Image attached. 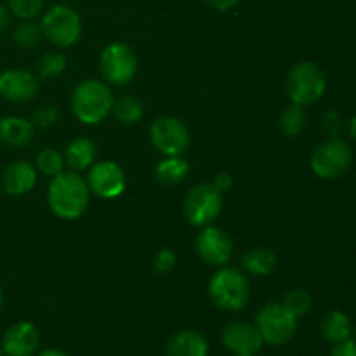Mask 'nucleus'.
<instances>
[{
  "mask_svg": "<svg viewBox=\"0 0 356 356\" xmlns=\"http://www.w3.org/2000/svg\"><path fill=\"white\" fill-rule=\"evenodd\" d=\"M90 190L87 181L75 170H63L52 177L47 188V204L59 219L75 221L89 207Z\"/></svg>",
  "mask_w": 356,
  "mask_h": 356,
  "instance_id": "obj_1",
  "label": "nucleus"
},
{
  "mask_svg": "<svg viewBox=\"0 0 356 356\" xmlns=\"http://www.w3.org/2000/svg\"><path fill=\"white\" fill-rule=\"evenodd\" d=\"M113 101L115 97L106 82L87 79L73 89L72 111L83 125H97L111 113Z\"/></svg>",
  "mask_w": 356,
  "mask_h": 356,
  "instance_id": "obj_2",
  "label": "nucleus"
},
{
  "mask_svg": "<svg viewBox=\"0 0 356 356\" xmlns=\"http://www.w3.org/2000/svg\"><path fill=\"white\" fill-rule=\"evenodd\" d=\"M209 298L216 308L236 313L247 306L250 287L245 273L232 266H221L209 282Z\"/></svg>",
  "mask_w": 356,
  "mask_h": 356,
  "instance_id": "obj_3",
  "label": "nucleus"
},
{
  "mask_svg": "<svg viewBox=\"0 0 356 356\" xmlns=\"http://www.w3.org/2000/svg\"><path fill=\"white\" fill-rule=\"evenodd\" d=\"M40 28L44 38H47L58 49L72 47L82 37L80 14L66 3H56L49 7L42 14Z\"/></svg>",
  "mask_w": 356,
  "mask_h": 356,
  "instance_id": "obj_4",
  "label": "nucleus"
},
{
  "mask_svg": "<svg viewBox=\"0 0 356 356\" xmlns=\"http://www.w3.org/2000/svg\"><path fill=\"white\" fill-rule=\"evenodd\" d=\"M327 89L323 70L313 61H301L292 66L287 75V92L292 103L309 106L322 99Z\"/></svg>",
  "mask_w": 356,
  "mask_h": 356,
  "instance_id": "obj_5",
  "label": "nucleus"
},
{
  "mask_svg": "<svg viewBox=\"0 0 356 356\" xmlns=\"http://www.w3.org/2000/svg\"><path fill=\"white\" fill-rule=\"evenodd\" d=\"M298 320L284 302H268L257 312L256 327L263 343L271 346H284L298 332Z\"/></svg>",
  "mask_w": 356,
  "mask_h": 356,
  "instance_id": "obj_6",
  "label": "nucleus"
},
{
  "mask_svg": "<svg viewBox=\"0 0 356 356\" xmlns=\"http://www.w3.org/2000/svg\"><path fill=\"white\" fill-rule=\"evenodd\" d=\"M99 72L108 86H127L138 73V56L124 42H111L99 56Z\"/></svg>",
  "mask_w": 356,
  "mask_h": 356,
  "instance_id": "obj_7",
  "label": "nucleus"
},
{
  "mask_svg": "<svg viewBox=\"0 0 356 356\" xmlns=\"http://www.w3.org/2000/svg\"><path fill=\"white\" fill-rule=\"evenodd\" d=\"M222 211V193L212 186V183H202L191 188L183 204L186 221L195 228L212 225Z\"/></svg>",
  "mask_w": 356,
  "mask_h": 356,
  "instance_id": "obj_8",
  "label": "nucleus"
},
{
  "mask_svg": "<svg viewBox=\"0 0 356 356\" xmlns=\"http://www.w3.org/2000/svg\"><path fill=\"white\" fill-rule=\"evenodd\" d=\"M353 162V152L350 145L341 138H332L316 146L309 165L312 170L322 179H337L350 169Z\"/></svg>",
  "mask_w": 356,
  "mask_h": 356,
  "instance_id": "obj_9",
  "label": "nucleus"
},
{
  "mask_svg": "<svg viewBox=\"0 0 356 356\" xmlns=\"http://www.w3.org/2000/svg\"><path fill=\"white\" fill-rule=\"evenodd\" d=\"M149 141L163 156H183L190 148V129L176 117H159L149 127Z\"/></svg>",
  "mask_w": 356,
  "mask_h": 356,
  "instance_id": "obj_10",
  "label": "nucleus"
},
{
  "mask_svg": "<svg viewBox=\"0 0 356 356\" xmlns=\"http://www.w3.org/2000/svg\"><path fill=\"white\" fill-rule=\"evenodd\" d=\"M90 193L103 200H115L120 197L127 186V177L124 169L113 160H101L94 162L89 167V174L86 177Z\"/></svg>",
  "mask_w": 356,
  "mask_h": 356,
  "instance_id": "obj_11",
  "label": "nucleus"
},
{
  "mask_svg": "<svg viewBox=\"0 0 356 356\" xmlns=\"http://www.w3.org/2000/svg\"><path fill=\"white\" fill-rule=\"evenodd\" d=\"M197 254L211 266H226L233 256V240L219 226H204L197 236Z\"/></svg>",
  "mask_w": 356,
  "mask_h": 356,
  "instance_id": "obj_12",
  "label": "nucleus"
},
{
  "mask_svg": "<svg viewBox=\"0 0 356 356\" xmlns=\"http://www.w3.org/2000/svg\"><path fill=\"white\" fill-rule=\"evenodd\" d=\"M40 89L35 73L24 68H10L0 73V96L10 103H28Z\"/></svg>",
  "mask_w": 356,
  "mask_h": 356,
  "instance_id": "obj_13",
  "label": "nucleus"
},
{
  "mask_svg": "<svg viewBox=\"0 0 356 356\" xmlns=\"http://www.w3.org/2000/svg\"><path fill=\"white\" fill-rule=\"evenodd\" d=\"M222 344L228 351L240 355H256L263 346V337L256 325L249 322H229L222 330Z\"/></svg>",
  "mask_w": 356,
  "mask_h": 356,
  "instance_id": "obj_14",
  "label": "nucleus"
},
{
  "mask_svg": "<svg viewBox=\"0 0 356 356\" xmlns=\"http://www.w3.org/2000/svg\"><path fill=\"white\" fill-rule=\"evenodd\" d=\"M40 344V334L30 322H17L6 330L2 351L7 356H33Z\"/></svg>",
  "mask_w": 356,
  "mask_h": 356,
  "instance_id": "obj_15",
  "label": "nucleus"
},
{
  "mask_svg": "<svg viewBox=\"0 0 356 356\" xmlns=\"http://www.w3.org/2000/svg\"><path fill=\"white\" fill-rule=\"evenodd\" d=\"M37 167L26 160L9 163L2 172V188L10 197H23L30 193L37 184Z\"/></svg>",
  "mask_w": 356,
  "mask_h": 356,
  "instance_id": "obj_16",
  "label": "nucleus"
},
{
  "mask_svg": "<svg viewBox=\"0 0 356 356\" xmlns=\"http://www.w3.org/2000/svg\"><path fill=\"white\" fill-rule=\"evenodd\" d=\"M167 356H207L209 343L198 330H181L174 334L165 346Z\"/></svg>",
  "mask_w": 356,
  "mask_h": 356,
  "instance_id": "obj_17",
  "label": "nucleus"
},
{
  "mask_svg": "<svg viewBox=\"0 0 356 356\" xmlns=\"http://www.w3.org/2000/svg\"><path fill=\"white\" fill-rule=\"evenodd\" d=\"M35 136V125L23 117L9 115L0 118V141L13 148L30 145Z\"/></svg>",
  "mask_w": 356,
  "mask_h": 356,
  "instance_id": "obj_18",
  "label": "nucleus"
},
{
  "mask_svg": "<svg viewBox=\"0 0 356 356\" xmlns=\"http://www.w3.org/2000/svg\"><path fill=\"white\" fill-rule=\"evenodd\" d=\"M65 162L75 172L89 169L96 160V145L89 138H75L66 145L65 148Z\"/></svg>",
  "mask_w": 356,
  "mask_h": 356,
  "instance_id": "obj_19",
  "label": "nucleus"
},
{
  "mask_svg": "<svg viewBox=\"0 0 356 356\" xmlns=\"http://www.w3.org/2000/svg\"><path fill=\"white\" fill-rule=\"evenodd\" d=\"M242 268L254 277H268L277 268V256L268 247H254L243 254Z\"/></svg>",
  "mask_w": 356,
  "mask_h": 356,
  "instance_id": "obj_20",
  "label": "nucleus"
},
{
  "mask_svg": "<svg viewBox=\"0 0 356 356\" xmlns=\"http://www.w3.org/2000/svg\"><path fill=\"white\" fill-rule=\"evenodd\" d=\"M190 174V165L183 156H165L155 167V177L163 186H176Z\"/></svg>",
  "mask_w": 356,
  "mask_h": 356,
  "instance_id": "obj_21",
  "label": "nucleus"
},
{
  "mask_svg": "<svg viewBox=\"0 0 356 356\" xmlns=\"http://www.w3.org/2000/svg\"><path fill=\"white\" fill-rule=\"evenodd\" d=\"M320 332H322L323 339L329 341V343H344V341H348L351 337V322L346 313L334 309V312L327 313L323 316Z\"/></svg>",
  "mask_w": 356,
  "mask_h": 356,
  "instance_id": "obj_22",
  "label": "nucleus"
},
{
  "mask_svg": "<svg viewBox=\"0 0 356 356\" xmlns=\"http://www.w3.org/2000/svg\"><path fill=\"white\" fill-rule=\"evenodd\" d=\"M111 115L117 118V122L124 125L139 124L145 117V106L141 101L134 96H120L113 101Z\"/></svg>",
  "mask_w": 356,
  "mask_h": 356,
  "instance_id": "obj_23",
  "label": "nucleus"
},
{
  "mask_svg": "<svg viewBox=\"0 0 356 356\" xmlns=\"http://www.w3.org/2000/svg\"><path fill=\"white\" fill-rule=\"evenodd\" d=\"M306 122H308V117H306L305 106L292 103L291 106H287L282 111L280 131L284 132V136H287V138H298V136L305 131Z\"/></svg>",
  "mask_w": 356,
  "mask_h": 356,
  "instance_id": "obj_24",
  "label": "nucleus"
},
{
  "mask_svg": "<svg viewBox=\"0 0 356 356\" xmlns=\"http://www.w3.org/2000/svg\"><path fill=\"white\" fill-rule=\"evenodd\" d=\"M65 155L54 148H44L37 155V160H35L37 172L45 177H51V179L58 176V174H61L65 170Z\"/></svg>",
  "mask_w": 356,
  "mask_h": 356,
  "instance_id": "obj_25",
  "label": "nucleus"
},
{
  "mask_svg": "<svg viewBox=\"0 0 356 356\" xmlns=\"http://www.w3.org/2000/svg\"><path fill=\"white\" fill-rule=\"evenodd\" d=\"M42 38L44 35H42L40 23H35V19H23L13 31L14 44L19 45L21 49L37 47Z\"/></svg>",
  "mask_w": 356,
  "mask_h": 356,
  "instance_id": "obj_26",
  "label": "nucleus"
},
{
  "mask_svg": "<svg viewBox=\"0 0 356 356\" xmlns=\"http://www.w3.org/2000/svg\"><path fill=\"white\" fill-rule=\"evenodd\" d=\"M68 66V59L61 51H51L45 52L40 59H38V75L42 79H56V76L63 75V72Z\"/></svg>",
  "mask_w": 356,
  "mask_h": 356,
  "instance_id": "obj_27",
  "label": "nucleus"
},
{
  "mask_svg": "<svg viewBox=\"0 0 356 356\" xmlns=\"http://www.w3.org/2000/svg\"><path fill=\"white\" fill-rule=\"evenodd\" d=\"M284 306L296 316V318H301L306 313L312 309V296L309 292H306L305 289H292L291 292H287L284 298Z\"/></svg>",
  "mask_w": 356,
  "mask_h": 356,
  "instance_id": "obj_28",
  "label": "nucleus"
},
{
  "mask_svg": "<svg viewBox=\"0 0 356 356\" xmlns=\"http://www.w3.org/2000/svg\"><path fill=\"white\" fill-rule=\"evenodd\" d=\"M44 0H7V7L13 16L23 19H35L44 13Z\"/></svg>",
  "mask_w": 356,
  "mask_h": 356,
  "instance_id": "obj_29",
  "label": "nucleus"
},
{
  "mask_svg": "<svg viewBox=\"0 0 356 356\" xmlns=\"http://www.w3.org/2000/svg\"><path fill=\"white\" fill-rule=\"evenodd\" d=\"M59 120V110L58 106H52V104H44V106L37 108L33 111V117H31V124L38 129H49Z\"/></svg>",
  "mask_w": 356,
  "mask_h": 356,
  "instance_id": "obj_30",
  "label": "nucleus"
},
{
  "mask_svg": "<svg viewBox=\"0 0 356 356\" xmlns=\"http://www.w3.org/2000/svg\"><path fill=\"white\" fill-rule=\"evenodd\" d=\"M177 256L172 249H162L153 257V270L160 275H167L176 268Z\"/></svg>",
  "mask_w": 356,
  "mask_h": 356,
  "instance_id": "obj_31",
  "label": "nucleus"
},
{
  "mask_svg": "<svg viewBox=\"0 0 356 356\" xmlns=\"http://www.w3.org/2000/svg\"><path fill=\"white\" fill-rule=\"evenodd\" d=\"M233 176L229 172H219L214 176V181H212V186L216 188L218 191H221V193H226V191H229L233 188Z\"/></svg>",
  "mask_w": 356,
  "mask_h": 356,
  "instance_id": "obj_32",
  "label": "nucleus"
},
{
  "mask_svg": "<svg viewBox=\"0 0 356 356\" xmlns=\"http://www.w3.org/2000/svg\"><path fill=\"white\" fill-rule=\"evenodd\" d=\"M330 356H356V343L351 339L344 341V343L336 344Z\"/></svg>",
  "mask_w": 356,
  "mask_h": 356,
  "instance_id": "obj_33",
  "label": "nucleus"
},
{
  "mask_svg": "<svg viewBox=\"0 0 356 356\" xmlns=\"http://www.w3.org/2000/svg\"><path fill=\"white\" fill-rule=\"evenodd\" d=\"M209 7L216 10H221V13H226V10H232L233 7H236L238 0H204Z\"/></svg>",
  "mask_w": 356,
  "mask_h": 356,
  "instance_id": "obj_34",
  "label": "nucleus"
},
{
  "mask_svg": "<svg viewBox=\"0 0 356 356\" xmlns=\"http://www.w3.org/2000/svg\"><path fill=\"white\" fill-rule=\"evenodd\" d=\"M10 17H13V13L9 10V7L0 3V33H3L9 28Z\"/></svg>",
  "mask_w": 356,
  "mask_h": 356,
  "instance_id": "obj_35",
  "label": "nucleus"
},
{
  "mask_svg": "<svg viewBox=\"0 0 356 356\" xmlns=\"http://www.w3.org/2000/svg\"><path fill=\"white\" fill-rule=\"evenodd\" d=\"M38 356H68V355L63 353V351H59V350H45V351H42Z\"/></svg>",
  "mask_w": 356,
  "mask_h": 356,
  "instance_id": "obj_36",
  "label": "nucleus"
},
{
  "mask_svg": "<svg viewBox=\"0 0 356 356\" xmlns=\"http://www.w3.org/2000/svg\"><path fill=\"white\" fill-rule=\"evenodd\" d=\"M350 132H351V136L356 139V115L351 118V122H350Z\"/></svg>",
  "mask_w": 356,
  "mask_h": 356,
  "instance_id": "obj_37",
  "label": "nucleus"
},
{
  "mask_svg": "<svg viewBox=\"0 0 356 356\" xmlns=\"http://www.w3.org/2000/svg\"><path fill=\"white\" fill-rule=\"evenodd\" d=\"M2 306H3V292L2 289H0V309H2Z\"/></svg>",
  "mask_w": 356,
  "mask_h": 356,
  "instance_id": "obj_38",
  "label": "nucleus"
},
{
  "mask_svg": "<svg viewBox=\"0 0 356 356\" xmlns=\"http://www.w3.org/2000/svg\"><path fill=\"white\" fill-rule=\"evenodd\" d=\"M0 356H3V351H2V348H0Z\"/></svg>",
  "mask_w": 356,
  "mask_h": 356,
  "instance_id": "obj_39",
  "label": "nucleus"
},
{
  "mask_svg": "<svg viewBox=\"0 0 356 356\" xmlns=\"http://www.w3.org/2000/svg\"><path fill=\"white\" fill-rule=\"evenodd\" d=\"M240 356H254V355H240Z\"/></svg>",
  "mask_w": 356,
  "mask_h": 356,
  "instance_id": "obj_40",
  "label": "nucleus"
}]
</instances>
